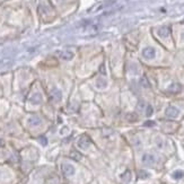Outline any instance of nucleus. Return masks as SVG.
I'll use <instances>...</instances> for the list:
<instances>
[{"instance_id": "f257e3e1", "label": "nucleus", "mask_w": 184, "mask_h": 184, "mask_svg": "<svg viewBox=\"0 0 184 184\" xmlns=\"http://www.w3.org/2000/svg\"><path fill=\"white\" fill-rule=\"evenodd\" d=\"M77 146H78L79 148H81V149H87L90 146L89 137H87V136H85V134L84 136H81L78 139V141H77Z\"/></svg>"}, {"instance_id": "f03ea898", "label": "nucleus", "mask_w": 184, "mask_h": 184, "mask_svg": "<svg viewBox=\"0 0 184 184\" xmlns=\"http://www.w3.org/2000/svg\"><path fill=\"white\" fill-rule=\"evenodd\" d=\"M142 56L145 59L147 60H151V59H154L155 56H156V51L154 48H151V46H148V48H145L144 50H142Z\"/></svg>"}, {"instance_id": "7ed1b4c3", "label": "nucleus", "mask_w": 184, "mask_h": 184, "mask_svg": "<svg viewBox=\"0 0 184 184\" xmlns=\"http://www.w3.org/2000/svg\"><path fill=\"white\" fill-rule=\"evenodd\" d=\"M62 172L66 176H73L76 172V169L71 164H62Z\"/></svg>"}, {"instance_id": "20e7f679", "label": "nucleus", "mask_w": 184, "mask_h": 184, "mask_svg": "<svg viewBox=\"0 0 184 184\" xmlns=\"http://www.w3.org/2000/svg\"><path fill=\"white\" fill-rule=\"evenodd\" d=\"M166 117H169V119H175V117H179L180 112L179 110L175 107V106H168L167 108H166Z\"/></svg>"}, {"instance_id": "39448f33", "label": "nucleus", "mask_w": 184, "mask_h": 184, "mask_svg": "<svg viewBox=\"0 0 184 184\" xmlns=\"http://www.w3.org/2000/svg\"><path fill=\"white\" fill-rule=\"evenodd\" d=\"M156 162V158L154 155H151V154H145L144 156H142V163L147 165V166H151V165H154Z\"/></svg>"}, {"instance_id": "423d86ee", "label": "nucleus", "mask_w": 184, "mask_h": 184, "mask_svg": "<svg viewBox=\"0 0 184 184\" xmlns=\"http://www.w3.org/2000/svg\"><path fill=\"white\" fill-rule=\"evenodd\" d=\"M157 34L161 36V37H168L169 34H171V28L168 26H162V27L158 28Z\"/></svg>"}, {"instance_id": "0eeeda50", "label": "nucleus", "mask_w": 184, "mask_h": 184, "mask_svg": "<svg viewBox=\"0 0 184 184\" xmlns=\"http://www.w3.org/2000/svg\"><path fill=\"white\" fill-rule=\"evenodd\" d=\"M59 56H60V58H61L62 60H66V61H68V60H71L73 58V52H71V51H61V52H59Z\"/></svg>"}, {"instance_id": "6e6552de", "label": "nucleus", "mask_w": 184, "mask_h": 184, "mask_svg": "<svg viewBox=\"0 0 184 184\" xmlns=\"http://www.w3.org/2000/svg\"><path fill=\"white\" fill-rule=\"evenodd\" d=\"M181 89H182V87L180 84H172L168 87V92L172 93V94H177L181 92Z\"/></svg>"}, {"instance_id": "1a4fd4ad", "label": "nucleus", "mask_w": 184, "mask_h": 184, "mask_svg": "<svg viewBox=\"0 0 184 184\" xmlns=\"http://www.w3.org/2000/svg\"><path fill=\"white\" fill-rule=\"evenodd\" d=\"M28 123H29V125H32V127H37L41 124V119L37 117H32L28 119Z\"/></svg>"}, {"instance_id": "9d476101", "label": "nucleus", "mask_w": 184, "mask_h": 184, "mask_svg": "<svg viewBox=\"0 0 184 184\" xmlns=\"http://www.w3.org/2000/svg\"><path fill=\"white\" fill-rule=\"evenodd\" d=\"M31 102L33 103L34 105H37V104H40V103L42 102V96H41V94H39V93L34 94L33 96L31 97Z\"/></svg>"}, {"instance_id": "9b49d317", "label": "nucleus", "mask_w": 184, "mask_h": 184, "mask_svg": "<svg viewBox=\"0 0 184 184\" xmlns=\"http://www.w3.org/2000/svg\"><path fill=\"white\" fill-rule=\"evenodd\" d=\"M106 86H107V83H106L105 79L98 78L96 80V87H97L98 89H103V88H105Z\"/></svg>"}, {"instance_id": "f8f14e48", "label": "nucleus", "mask_w": 184, "mask_h": 184, "mask_svg": "<svg viewBox=\"0 0 184 184\" xmlns=\"http://www.w3.org/2000/svg\"><path fill=\"white\" fill-rule=\"evenodd\" d=\"M51 96H52V98L56 100H61V93L59 92L58 89H53L52 90V93H51Z\"/></svg>"}, {"instance_id": "ddd939ff", "label": "nucleus", "mask_w": 184, "mask_h": 184, "mask_svg": "<svg viewBox=\"0 0 184 184\" xmlns=\"http://www.w3.org/2000/svg\"><path fill=\"white\" fill-rule=\"evenodd\" d=\"M140 85H141L142 87H145V88H149V87H150V84H149L148 79L146 78V77H142V78L140 79Z\"/></svg>"}, {"instance_id": "4468645a", "label": "nucleus", "mask_w": 184, "mask_h": 184, "mask_svg": "<svg viewBox=\"0 0 184 184\" xmlns=\"http://www.w3.org/2000/svg\"><path fill=\"white\" fill-rule=\"evenodd\" d=\"M70 157H71V158H73L75 161H80V159H81V155L79 154L78 151H76V150H73V151H71V154H70Z\"/></svg>"}, {"instance_id": "2eb2a0df", "label": "nucleus", "mask_w": 184, "mask_h": 184, "mask_svg": "<svg viewBox=\"0 0 184 184\" xmlns=\"http://www.w3.org/2000/svg\"><path fill=\"white\" fill-rule=\"evenodd\" d=\"M122 180L123 181H125V182H129L130 180H131V173H130V171H127L125 173L122 175Z\"/></svg>"}, {"instance_id": "dca6fc26", "label": "nucleus", "mask_w": 184, "mask_h": 184, "mask_svg": "<svg viewBox=\"0 0 184 184\" xmlns=\"http://www.w3.org/2000/svg\"><path fill=\"white\" fill-rule=\"evenodd\" d=\"M184 176V173L182 172V171H176V172H174L173 173V177L174 179H182Z\"/></svg>"}, {"instance_id": "f3484780", "label": "nucleus", "mask_w": 184, "mask_h": 184, "mask_svg": "<svg viewBox=\"0 0 184 184\" xmlns=\"http://www.w3.org/2000/svg\"><path fill=\"white\" fill-rule=\"evenodd\" d=\"M152 112H154V108H152V106H151V105H148V106H147V110H146V115L150 117L151 114H152Z\"/></svg>"}, {"instance_id": "a211bd4d", "label": "nucleus", "mask_w": 184, "mask_h": 184, "mask_svg": "<svg viewBox=\"0 0 184 184\" xmlns=\"http://www.w3.org/2000/svg\"><path fill=\"white\" fill-rule=\"evenodd\" d=\"M139 176L141 179H147V177H149V173H147L146 171H140Z\"/></svg>"}, {"instance_id": "6ab92c4d", "label": "nucleus", "mask_w": 184, "mask_h": 184, "mask_svg": "<svg viewBox=\"0 0 184 184\" xmlns=\"http://www.w3.org/2000/svg\"><path fill=\"white\" fill-rule=\"evenodd\" d=\"M130 120V121H136L137 119H138V117L134 114V113H130V114H128V117H127Z\"/></svg>"}, {"instance_id": "aec40b11", "label": "nucleus", "mask_w": 184, "mask_h": 184, "mask_svg": "<svg viewBox=\"0 0 184 184\" xmlns=\"http://www.w3.org/2000/svg\"><path fill=\"white\" fill-rule=\"evenodd\" d=\"M146 127H154L155 125V122L154 121H147V122L145 123Z\"/></svg>"}, {"instance_id": "412c9836", "label": "nucleus", "mask_w": 184, "mask_h": 184, "mask_svg": "<svg viewBox=\"0 0 184 184\" xmlns=\"http://www.w3.org/2000/svg\"><path fill=\"white\" fill-rule=\"evenodd\" d=\"M100 73H103V75H105V73H106L105 69H104V65H102V66H100Z\"/></svg>"}, {"instance_id": "4be33fe9", "label": "nucleus", "mask_w": 184, "mask_h": 184, "mask_svg": "<svg viewBox=\"0 0 184 184\" xmlns=\"http://www.w3.org/2000/svg\"><path fill=\"white\" fill-rule=\"evenodd\" d=\"M41 144H42L43 146H45L46 144H48V142H46V139H45L44 137H43V138H41Z\"/></svg>"}, {"instance_id": "5701e85b", "label": "nucleus", "mask_w": 184, "mask_h": 184, "mask_svg": "<svg viewBox=\"0 0 184 184\" xmlns=\"http://www.w3.org/2000/svg\"><path fill=\"white\" fill-rule=\"evenodd\" d=\"M139 108L140 110H142V108H144V103H142V102H140L139 103Z\"/></svg>"}, {"instance_id": "b1692460", "label": "nucleus", "mask_w": 184, "mask_h": 184, "mask_svg": "<svg viewBox=\"0 0 184 184\" xmlns=\"http://www.w3.org/2000/svg\"><path fill=\"white\" fill-rule=\"evenodd\" d=\"M182 37H183V40H184V33H183V35H182Z\"/></svg>"}]
</instances>
